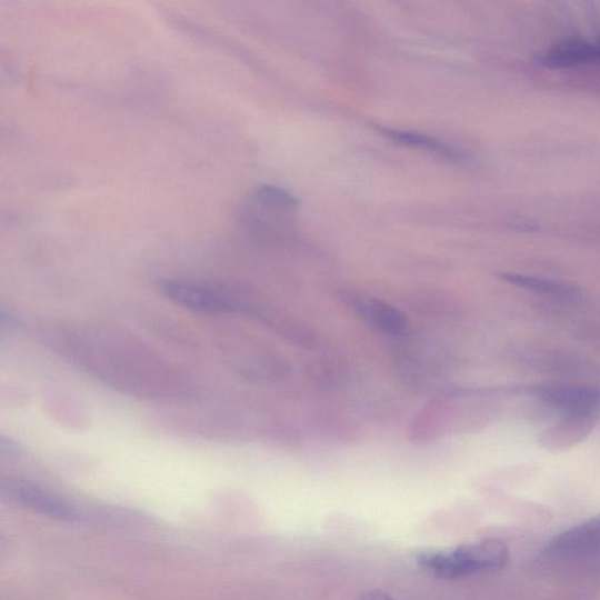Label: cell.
I'll return each instance as SVG.
<instances>
[{
  "instance_id": "6da1fadb",
  "label": "cell",
  "mask_w": 600,
  "mask_h": 600,
  "mask_svg": "<svg viewBox=\"0 0 600 600\" xmlns=\"http://www.w3.org/2000/svg\"><path fill=\"white\" fill-rule=\"evenodd\" d=\"M299 201L284 188L263 184L250 191L241 222L257 239L287 242L294 234Z\"/></svg>"
},
{
  "instance_id": "7a4b0ae2",
  "label": "cell",
  "mask_w": 600,
  "mask_h": 600,
  "mask_svg": "<svg viewBox=\"0 0 600 600\" xmlns=\"http://www.w3.org/2000/svg\"><path fill=\"white\" fill-rule=\"evenodd\" d=\"M419 564L442 580L492 572L509 561L508 547L500 540L487 539L448 551H428L419 556Z\"/></svg>"
},
{
  "instance_id": "3957f363",
  "label": "cell",
  "mask_w": 600,
  "mask_h": 600,
  "mask_svg": "<svg viewBox=\"0 0 600 600\" xmlns=\"http://www.w3.org/2000/svg\"><path fill=\"white\" fill-rule=\"evenodd\" d=\"M157 287L171 302L196 312L219 314L236 311L240 307L231 298L196 283L164 280Z\"/></svg>"
},
{
  "instance_id": "277c9868",
  "label": "cell",
  "mask_w": 600,
  "mask_h": 600,
  "mask_svg": "<svg viewBox=\"0 0 600 600\" xmlns=\"http://www.w3.org/2000/svg\"><path fill=\"white\" fill-rule=\"evenodd\" d=\"M596 553H600V516L554 536L546 548V554L556 560L581 559Z\"/></svg>"
},
{
  "instance_id": "5b68a950",
  "label": "cell",
  "mask_w": 600,
  "mask_h": 600,
  "mask_svg": "<svg viewBox=\"0 0 600 600\" xmlns=\"http://www.w3.org/2000/svg\"><path fill=\"white\" fill-rule=\"evenodd\" d=\"M341 299L363 321L383 333L399 334L406 330L403 313L380 299L357 291H344Z\"/></svg>"
},
{
  "instance_id": "8992f818",
  "label": "cell",
  "mask_w": 600,
  "mask_h": 600,
  "mask_svg": "<svg viewBox=\"0 0 600 600\" xmlns=\"http://www.w3.org/2000/svg\"><path fill=\"white\" fill-rule=\"evenodd\" d=\"M597 420L594 414L567 413L540 434L539 444L551 453L567 452L591 434Z\"/></svg>"
},
{
  "instance_id": "52a82bcc",
  "label": "cell",
  "mask_w": 600,
  "mask_h": 600,
  "mask_svg": "<svg viewBox=\"0 0 600 600\" xmlns=\"http://www.w3.org/2000/svg\"><path fill=\"white\" fill-rule=\"evenodd\" d=\"M18 502L42 516L62 521H77L79 510L71 502L62 499L47 489L28 483H18L12 487Z\"/></svg>"
},
{
  "instance_id": "ba28073f",
  "label": "cell",
  "mask_w": 600,
  "mask_h": 600,
  "mask_svg": "<svg viewBox=\"0 0 600 600\" xmlns=\"http://www.w3.org/2000/svg\"><path fill=\"white\" fill-rule=\"evenodd\" d=\"M553 410L567 413H587L599 416L600 391L572 386H553L536 392Z\"/></svg>"
},
{
  "instance_id": "9c48e42d",
  "label": "cell",
  "mask_w": 600,
  "mask_h": 600,
  "mask_svg": "<svg viewBox=\"0 0 600 600\" xmlns=\"http://www.w3.org/2000/svg\"><path fill=\"white\" fill-rule=\"evenodd\" d=\"M379 133L394 143L423 150L447 162L459 163L464 160L461 150L430 136L389 127H380Z\"/></svg>"
},
{
  "instance_id": "30bf717a",
  "label": "cell",
  "mask_w": 600,
  "mask_h": 600,
  "mask_svg": "<svg viewBox=\"0 0 600 600\" xmlns=\"http://www.w3.org/2000/svg\"><path fill=\"white\" fill-rule=\"evenodd\" d=\"M596 61H600V42L590 44L581 40L561 42L543 57V66L551 69L584 66Z\"/></svg>"
},
{
  "instance_id": "8fae6325",
  "label": "cell",
  "mask_w": 600,
  "mask_h": 600,
  "mask_svg": "<svg viewBox=\"0 0 600 600\" xmlns=\"http://www.w3.org/2000/svg\"><path fill=\"white\" fill-rule=\"evenodd\" d=\"M502 278L506 282L512 286L542 294L563 296L568 292V289L563 284L544 280V278L540 277L524 276L520 273H504L502 274Z\"/></svg>"
},
{
  "instance_id": "7c38bea8",
  "label": "cell",
  "mask_w": 600,
  "mask_h": 600,
  "mask_svg": "<svg viewBox=\"0 0 600 600\" xmlns=\"http://www.w3.org/2000/svg\"><path fill=\"white\" fill-rule=\"evenodd\" d=\"M360 600H393L389 594L381 591H369L361 596Z\"/></svg>"
}]
</instances>
